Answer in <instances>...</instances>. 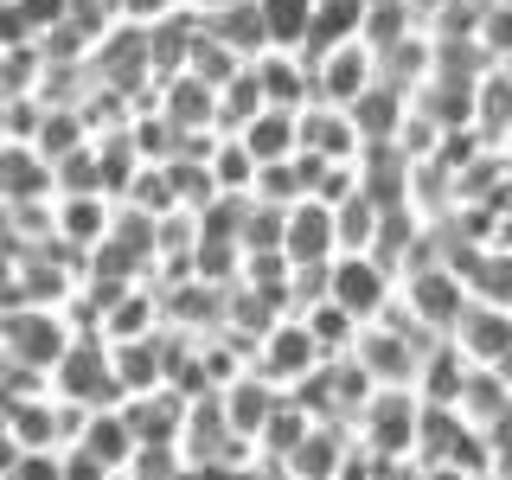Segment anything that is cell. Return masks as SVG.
Masks as SVG:
<instances>
[{
	"label": "cell",
	"mask_w": 512,
	"mask_h": 480,
	"mask_svg": "<svg viewBox=\"0 0 512 480\" xmlns=\"http://www.w3.org/2000/svg\"><path fill=\"white\" fill-rule=\"evenodd\" d=\"M282 404V391L269 378H256V372H244V378H231L218 391V410H224V423H231V436H244L250 448H256V436H263V423H269V410Z\"/></svg>",
	"instance_id": "cell-10"
},
{
	"label": "cell",
	"mask_w": 512,
	"mask_h": 480,
	"mask_svg": "<svg viewBox=\"0 0 512 480\" xmlns=\"http://www.w3.org/2000/svg\"><path fill=\"white\" fill-rule=\"evenodd\" d=\"M237 141L250 148V160H256V167H269V160H288V154L301 148V141H295V109H276V103H263V109H256V116H250L244 128H237Z\"/></svg>",
	"instance_id": "cell-13"
},
{
	"label": "cell",
	"mask_w": 512,
	"mask_h": 480,
	"mask_svg": "<svg viewBox=\"0 0 512 480\" xmlns=\"http://www.w3.org/2000/svg\"><path fill=\"white\" fill-rule=\"evenodd\" d=\"M71 448H84L90 461H103L109 474H122L128 461H135V429H128L122 404H103V410H90V416H84V436H77Z\"/></svg>",
	"instance_id": "cell-12"
},
{
	"label": "cell",
	"mask_w": 512,
	"mask_h": 480,
	"mask_svg": "<svg viewBox=\"0 0 512 480\" xmlns=\"http://www.w3.org/2000/svg\"><path fill=\"white\" fill-rule=\"evenodd\" d=\"M109 480H135V474H109Z\"/></svg>",
	"instance_id": "cell-23"
},
{
	"label": "cell",
	"mask_w": 512,
	"mask_h": 480,
	"mask_svg": "<svg viewBox=\"0 0 512 480\" xmlns=\"http://www.w3.org/2000/svg\"><path fill=\"white\" fill-rule=\"evenodd\" d=\"M500 378H506V391H512V352H506V359H500Z\"/></svg>",
	"instance_id": "cell-22"
},
{
	"label": "cell",
	"mask_w": 512,
	"mask_h": 480,
	"mask_svg": "<svg viewBox=\"0 0 512 480\" xmlns=\"http://www.w3.org/2000/svg\"><path fill=\"white\" fill-rule=\"evenodd\" d=\"M205 173H212V186L231 192V199H250V186H256V160H250V148H244L237 135H218V141H212Z\"/></svg>",
	"instance_id": "cell-15"
},
{
	"label": "cell",
	"mask_w": 512,
	"mask_h": 480,
	"mask_svg": "<svg viewBox=\"0 0 512 480\" xmlns=\"http://www.w3.org/2000/svg\"><path fill=\"white\" fill-rule=\"evenodd\" d=\"M320 423V416H308V410H301L295 404V397H288L282 391V404L276 410H269V423H263V436H256V455H263V461H282L288 455V448H295L301 436H308V429Z\"/></svg>",
	"instance_id": "cell-17"
},
{
	"label": "cell",
	"mask_w": 512,
	"mask_h": 480,
	"mask_svg": "<svg viewBox=\"0 0 512 480\" xmlns=\"http://www.w3.org/2000/svg\"><path fill=\"white\" fill-rule=\"evenodd\" d=\"M352 461H359V442H352V423H314L276 468L288 480H340Z\"/></svg>",
	"instance_id": "cell-7"
},
{
	"label": "cell",
	"mask_w": 512,
	"mask_h": 480,
	"mask_svg": "<svg viewBox=\"0 0 512 480\" xmlns=\"http://www.w3.org/2000/svg\"><path fill=\"white\" fill-rule=\"evenodd\" d=\"M320 346H314V333L301 327V314H282V320H269L263 333H256V346H250V372L256 378H269L276 391H295L308 372H320Z\"/></svg>",
	"instance_id": "cell-4"
},
{
	"label": "cell",
	"mask_w": 512,
	"mask_h": 480,
	"mask_svg": "<svg viewBox=\"0 0 512 480\" xmlns=\"http://www.w3.org/2000/svg\"><path fill=\"white\" fill-rule=\"evenodd\" d=\"M448 346H455L468 365H500L506 352H512V308L468 295V308H461V320L448 327Z\"/></svg>",
	"instance_id": "cell-8"
},
{
	"label": "cell",
	"mask_w": 512,
	"mask_h": 480,
	"mask_svg": "<svg viewBox=\"0 0 512 480\" xmlns=\"http://www.w3.org/2000/svg\"><path fill=\"white\" fill-rule=\"evenodd\" d=\"M474 39H480V52H487V58H512V0H500V7L487 0V13H480Z\"/></svg>",
	"instance_id": "cell-18"
},
{
	"label": "cell",
	"mask_w": 512,
	"mask_h": 480,
	"mask_svg": "<svg viewBox=\"0 0 512 480\" xmlns=\"http://www.w3.org/2000/svg\"><path fill=\"white\" fill-rule=\"evenodd\" d=\"M64 346H71V327L58 320V308H13V314H0V359L32 365V372H52Z\"/></svg>",
	"instance_id": "cell-6"
},
{
	"label": "cell",
	"mask_w": 512,
	"mask_h": 480,
	"mask_svg": "<svg viewBox=\"0 0 512 480\" xmlns=\"http://www.w3.org/2000/svg\"><path fill=\"white\" fill-rule=\"evenodd\" d=\"M52 397H71L84 410H103V404H122V384L109 372V340L103 333H71V346L58 352V365L45 372Z\"/></svg>",
	"instance_id": "cell-3"
},
{
	"label": "cell",
	"mask_w": 512,
	"mask_h": 480,
	"mask_svg": "<svg viewBox=\"0 0 512 480\" xmlns=\"http://www.w3.org/2000/svg\"><path fill=\"white\" fill-rule=\"evenodd\" d=\"M13 461H20V442H13V429H7V423H0V480H7V474H13Z\"/></svg>",
	"instance_id": "cell-21"
},
{
	"label": "cell",
	"mask_w": 512,
	"mask_h": 480,
	"mask_svg": "<svg viewBox=\"0 0 512 480\" xmlns=\"http://www.w3.org/2000/svg\"><path fill=\"white\" fill-rule=\"evenodd\" d=\"M301 327L314 333V346H320V359H346L352 352V340H359V320H352L340 301H308V308H301Z\"/></svg>",
	"instance_id": "cell-14"
},
{
	"label": "cell",
	"mask_w": 512,
	"mask_h": 480,
	"mask_svg": "<svg viewBox=\"0 0 512 480\" xmlns=\"http://www.w3.org/2000/svg\"><path fill=\"white\" fill-rule=\"evenodd\" d=\"M397 314L410 320V327H423L429 340H448V327L461 320V308H468V276H461L455 263H416L397 276Z\"/></svg>",
	"instance_id": "cell-1"
},
{
	"label": "cell",
	"mask_w": 512,
	"mask_h": 480,
	"mask_svg": "<svg viewBox=\"0 0 512 480\" xmlns=\"http://www.w3.org/2000/svg\"><path fill=\"white\" fill-rule=\"evenodd\" d=\"M7 480H64V455L58 448H20V461H13Z\"/></svg>",
	"instance_id": "cell-19"
},
{
	"label": "cell",
	"mask_w": 512,
	"mask_h": 480,
	"mask_svg": "<svg viewBox=\"0 0 512 480\" xmlns=\"http://www.w3.org/2000/svg\"><path fill=\"white\" fill-rule=\"evenodd\" d=\"M263 13V39L282 45V52H301L308 45V26H314V0H256Z\"/></svg>",
	"instance_id": "cell-16"
},
{
	"label": "cell",
	"mask_w": 512,
	"mask_h": 480,
	"mask_svg": "<svg viewBox=\"0 0 512 480\" xmlns=\"http://www.w3.org/2000/svg\"><path fill=\"white\" fill-rule=\"evenodd\" d=\"M391 295H397V276L378 263L372 250H340V256L327 263V301H340V308L359 320V327L391 308Z\"/></svg>",
	"instance_id": "cell-5"
},
{
	"label": "cell",
	"mask_w": 512,
	"mask_h": 480,
	"mask_svg": "<svg viewBox=\"0 0 512 480\" xmlns=\"http://www.w3.org/2000/svg\"><path fill=\"white\" fill-rule=\"evenodd\" d=\"M109 372H116L122 397H148L167 378V352H160V333L148 340H109Z\"/></svg>",
	"instance_id": "cell-11"
},
{
	"label": "cell",
	"mask_w": 512,
	"mask_h": 480,
	"mask_svg": "<svg viewBox=\"0 0 512 480\" xmlns=\"http://www.w3.org/2000/svg\"><path fill=\"white\" fill-rule=\"evenodd\" d=\"M58 455H64V480H109V468H103V461H90L84 448H58Z\"/></svg>",
	"instance_id": "cell-20"
},
{
	"label": "cell",
	"mask_w": 512,
	"mask_h": 480,
	"mask_svg": "<svg viewBox=\"0 0 512 480\" xmlns=\"http://www.w3.org/2000/svg\"><path fill=\"white\" fill-rule=\"evenodd\" d=\"M416 416H423V397L410 384H378L352 416V442L372 461H416Z\"/></svg>",
	"instance_id": "cell-2"
},
{
	"label": "cell",
	"mask_w": 512,
	"mask_h": 480,
	"mask_svg": "<svg viewBox=\"0 0 512 480\" xmlns=\"http://www.w3.org/2000/svg\"><path fill=\"white\" fill-rule=\"evenodd\" d=\"M333 205H320V199H295L282 212V256H288V269H320V263H333Z\"/></svg>",
	"instance_id": "cell-9"
}]
</instances>
